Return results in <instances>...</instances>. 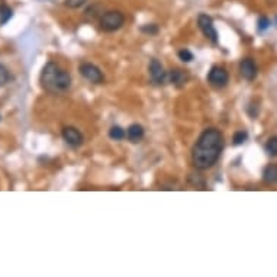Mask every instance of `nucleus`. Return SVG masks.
<instances>
[{
    "label": "nucleus",
    "instance_id": "19",
    "mask_svg": "<svg viewBox=\"0 0 277 277\" xmlns=\"http://www.w3.org/2000/svg\"><path fill=\"white\" fill-rule=\"evenodd\" d=\"M159 27L154 25V24H148V25H144L141 27V32H144L147 35H157L159 34Z\"/></svg>",
    "mask_w": 277,
    "mask_h": 277
},
{
    "label": "nucleus",
    "instance_id": "11",
    "mask_svg": "<svg viewBox=\"0 0 277 277\" xmlns=\"http://www.w3.org/2000/svg\"><path fill=\"white\" fill-rule=\"evenodd\" d=\"M169 80L170 83H173L176 87H183L186 83H187V74H186L183 70H179V68H174L169 73Z\"/></svg>",
    "mask_w": 277,
    "mask_h": 277
},
{
    "label": "nucleus",
    "instance_id": "22",
    "mask_svg": "<svg viewBox=\"0 0 277 277\" xmlns=\"http://www.w3.org/2000/svg\"><path fill=\"white\" fill-rule=\"evenodd\" d=\"M276 21H277V19H276Z\"/></svg>",
    "mask_w": 277,
    "mask_h": 277
},
{
    "label": "nucleus",
    "instance_id": "16",
    "mask_svg": "<svg viewBox=\"0 0 277 277\" xmlns=\"http://www.w3.org/2000/svg\"><path fill=\"white\" fill-rule=\"evenodd\" d=\"M247 138H248V133L245 131H238L234 133V136H232V141H234V146H241V144H244L245 141H247Z\"/></svg>",
    "mask_w": 277,
    "mask_h": 277
},
{
    "label": "nucleus",
    "instance_id": "12",
    "mask_svg": "<svg viewBox=\"0 0 277 277\" xmlns=\"http://www.w3.org/2000/svg\"><path fill=\"white\" fill-rule=\"evenodd\" d=\"M263 179L268 185H277V164H268L264 169Z\"/></svg>",
    "mask_w": 277,
    "mask_h": 277
},
{
    "label": "nucleus",
    "instance_id": "4",
    "mask_svg": "<svg viewBox=\"0 0 277 277\" xmlns=\"http://www.w3.org/2000/svg\"><path fill=\"white\" fill-rule=\"evenodd\" d=\"M198 27L202 31V34L211 41L212 44H215V45L218 44V32H216V28L213 25L211 16H208L206 14L199 15Z\"/></svg>",
    "mask_w": 277,
    "mask_h": 277
},
{
    "label": "nucleus",
    "instance_id": "5",
    "mask_svg": "<svg viewBox=\"0 0 277 277\" xmlns=\"http://www.w3.org/2000/svg\"><path fill=\"white\" fill-rule=\"evenodd\" d=\"M229 81V74L224 67L213 66L208 73V83L215 89H224Z\"/></svg>",
    "mask_w": 277,
    "mask_h": 277
},
{
    "label": "nucleus",
    "instance_id": "7",
    "mask_svg": "<svg viewBox=\"0 0 277 277\" xmlns=\"http://www.w3.org/2000/svg\"><path fill=\"white\" fill-rule=\"evenodd\" d=\"M61 136L66 141V144H68L70 147H74V148L81 146L83 141H84L83 133L77 128H74V126H66L63 129V132H61Z\"/></svg>",
    "mask_w": 277,
    "mask_h": 277
},
{
    "label": "nucleus",
    "instance_id": "3",
    "mask_svg": "<svg viewBox=\"0 0 277 277\" xmlns=\"http://www.w3.org/2000/svg\"><path fill=\"white\" fill-rule=\"evenodd\" d=\"M125 24V16L118 11H109L100 18V29L105 32H115Z\"/></svg>",
    "mask_w": 277,
    "mask_h": 277
},
{
    "label": "nucleus",
    "instance_id": "2",
    "mask_svg": "<svg viewBox=\"0 0 277 277\" xmlns=\"http://www.w3.org/2000/svg\"><path fill=\"white\" fill-rule=\"evenodd\" d=\"M40 83L44 90L50 93H63L71 86V76L55 63L45 64L40 76Z\"/></svg>",
    "mask_w": 277,
    "mask_h": 277
},
{
    "label": "nucleus",
    "instance_id": "6",
    "mask_svg": "<svg viewBox=\"0 0 277 277\" xmlns=\"http://www.w3.org/2000/svg\"><path fill=\"white\" fill-rule=\"evenodd\" d=\"M80 74L86 80H89L93 84H102L105 81V76L100 71V68L92 63H84L79 67Z\"/></svg>",
    "mask_w": 277,
    "mask_h": 277
},
{
    "label": "nucleus",
    "instance_id": "13",
    "mask_svg": "<svg viewBox=\"0 0 277 277\" xmlns=\"http://www.w3.org/2000/svg\"><path fill=\"white\" fill-rule=\"evenodd\" d=\"M125 136H126V132H125V129H122L119 125H113V126L109 129V138H110V140L122 141Z\"/></svg>",
    "mask_w": 277,
    "mask_h": 277
},
{
    "label": "nucleus",
    "instance_id": "15",
    "mask_svg": "<svg viewBox=\"0 0 277 277\" xmlns=\"http://www.w3.org/2000/svg\"><path fill=\"white\" fill-rule=\"evenodd\" d=\"M12 16H14V12L9 6H5V5L0 6V25H5Z\"/></svg>",
    "mask_w": 277,
    "mask_h": 277
},
{
    "label": "nucleus",
    "instance_id": "9",
    "mask_svg": "<svg viewBox=\"0 0 277 277\" xmlns=\"http://www.w3.org/2000/svg\"><path fill=\"white\" fill-rule=\"evenodd\" d=\"M239 74L242 76V79L247 81H252L257 77V66L254 63V60L245 58L239 63Z\"/></svg>",
    "mask_w": 277,
    "mask_h": 277
},
{
    "label": "nucleus",
    "instance_id": "1",
    "mask_svg": "<svg viewBox=\"0 0 277 277\" xmlns=\"http://www.w3.org/2000/svg\"><path fill=\"white\" fill-rule=\"evenodd\" d=\"M224 135L216 128H208L200 133L192 150V161L198 170H208L216 164L224 150Z\"/></svg>",
    "mask_w": 277,
    "mask_h": 277
},
{
    "label": "nucleus",
    "instance_id": "21",
    "mask_svg": "<svg viewBox=\"0 0 277 277\" xmlns=\"http://www.w3.org/2000/svg\"><path fill=\"white\" fill-rule=\"evenodd\" d=\"M268 25H270V22H268L267 18H260V19H258V31H260V32L265 31V29L268 28Z\"/></svg>",
    "mask_w": 277,
    "mask_h": 277
},
{
    "label": "nucleus",
    "instance_id": "18",
    "mask_svg": "<svg viewBox=\"0 0 277 277\" xmlns=\"http://www.w3.org/2000/svg\"><path fill=\"white\" fill-rule=\"evenodd\" d=\"M9 80H11L9 70L3 66V64H0V86H5Z\"/></svg>",
    "mask_w": 277,
    "mask_h": 277
},
{
    "label": "nucleus",
    "instance_id": "10",
    "mask_svg": "<svg viewBox=\"0 0 277 277\" xmlns=\"http://www.w3.org/2000/svg\"><path fill=\"white\" fill-rule=\"evenodd\" d=\"M126 138L133 144L140 143L144 138V128L140 123H132L131 126L126 129Z\"/></svg>",
    "mask_w": 277,
    "mask_h": 277
},
{
    "label": "nucleus",
    "instance_id": "8",
    "mask_svg": "<svg viewBox=\"0 0 277 277\" xmlns=\"http://www.w3.org/2000/svg\"><path fill=\"white\" fill-rule=\"evenodd\" d=\"M148 71H150V77L156 83V84H164L166 79H167V73L164 71V67L160 63L157 58H153L150 61L148 66Z\"/></svg>",
    "mask_w": 277,
    "mask_h": 277
},
{
    "label": "nucleus",
    "instance_id": "14",
    "mask_svg": "<svg viewBox=\"0 0 277 277\" xmlns=\"http://www.w3.org/2000/svg\"><path fill=\"white\" fill-rule=\"evenodd\" d=\"M265 151L270 157H277V136H271L265 143Z\"/></svg>",
    "mask_w": 277,
    "mask_h": 277
},
{
    "label": "nucleus",
    "instance_id": "20",
    "mask_svg": "<svg viewBox=\"0 0 277 277\" xmlns=\"http://www.w3.org/2000/svg\"><path fill=\"white\" fill-rule=\"evenodd\" d=\"M86 2L87 0H66V6L71 8V9H79Z\"/></svg>",
    "mask_w": 277,
    "mask_h": 277
},
{
    "label": "nucleus",
    "instance_id": "17",
    "mask_svg": "<svg viewBox=\"0 0 277 277\" xmlns=\"http://www.w3.org/2000/svg\"><path fill=\"white\" fill-rule=\"evenodd\" d=\"M177 55H179V58H180L183 63H192V61H193V58H195L193 53H192V51H189L187 48L180 50V51L177 53Z\"/></svg>",
    "mask_w": 277,
    "mask_h": 277
}]
</instances>
